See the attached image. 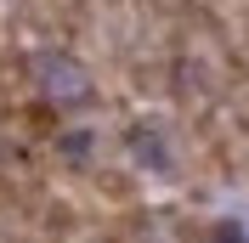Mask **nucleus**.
<instances>
[{"mask_svg": "<svg viewBox=\"0 0 249 243\" xmlns=\"http://www.w3.org/2000/svg\"><path fill=\"white\" fill-rule=\"evenodd\" d=\"M91 192L102 204H113V209H124V204H136L142 181H136V170H124V164H96L91 170Z\"/></svg>", "mask_w": 249, "mask_h": 243, "instance_id": "7ed1b4c3", "label": "nucleus"}, {"mask_svg": "<svg viewBox=\"0 0 249 243\" xmlns=\"http://www.w3.org/2000/svg\"><path fill=\"white\" fill-rule=\"evenodd\" d=\"M46 147H51V164L74 170V175H91V170H96L91 164V158H96V130H85V124H62Z\"/></svg>", "mask_w": 249, "mask_h": 243, "instance_id": "f03ea898", "label": "nucleus"}, {"mask_svg": "<svg viewBox=\"0 0 249 243\" xmlns=\"http://www.w3.org/2000/svg\"><path fill=\"white\" fill-rule=\"evenodd\" d=\"M6 124H17V136H34V141H51L68 124V107L62 102H51V96H23V102L12 107V119Z\"/></svg>", "mask_w": 249, "mask_h": 243, "instance_id": "f257e3e1", "label": "nucleus"}, {"mask_svg": "<svg viewBox=\"0 0 249 243\" xmlns=\"http://www.w3.org/2000/svg\"><path fill=\"white\" fill-rule=\"evenodd\" d=\"M124 147L136 153V164H153V170H164V136H159L153 124H124Z\"/></svg>", "mask_w": 249, "mask_h": 243, "instance_id": "20e7f679", "label": "nucleus"}, {"mask_svg": "<svg viewBox=\"0 0 249 243\" xmlns=\"http://www.w3.org/2000/svg\"><path fill=\"white\" fill-rule=\"evenodd\" d=\"M244 46H249V17H244Z\"/></svg>", "mask_w": 249, "mask_h": 243, "instance_id": "39448f33", "label": "nucleus"}]
</instances>
